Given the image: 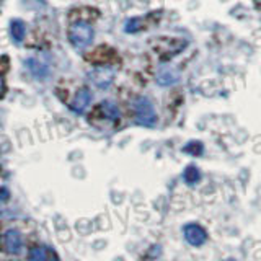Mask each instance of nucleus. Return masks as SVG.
<instances>
[{"instance_id":"3","label":"nucleus","mask_w":261,"mask_h":261,"mask_svg":"<svg viewBox=\"0 0 261 261\" xmlns=\"http://www.w3.org/2000/svg\"><path fill=\"white\" fill-rule=\"evenodd\" d=\"M185 240L191 245V247H201L207 240V232L199 224H188L183 227Z\"/></svg>"},{"instance_id":"12","label":"nucleus","mask_w":261,"mask_h":261,"mask_svg":"<svg viewBox=\"0 0 261 261\" xmlns=\"http://www.w3.org/2000/svg\"><path fill=\"white\" fill-rule=\"evenodd\" d=\"M30 261H47L46 250L43 247H36L30 251Z\"/></svg>"},{"instance_id":"7","label":"nucleus","mask_w":261,"mask_h":261,"mask_svg":"<svg viewBox=\"0 0 261 261\" xmlns=\"http://www.w3.org/2000/svg\"><path fill=\"white\" fill-rule=\"evenodd\" d=\"M92 101V92L88 88H80L72 100V110L75 113H82L87 110V106Z\"/></svg>"},{"instance_id":"9","label":"nucleus","mask_w":261,"mask_h":261,"mask_svg":"<svg viewBox=\"0 0 261 261\" xmlns=\"http://www.w3.org/2000/svg\"><path fill=\"white\" fill-rule=\"evenodd\" d=\"M10 35H12V39L15 41L16 44H20L21 41L24 39V35H27V27H24V23L21 20H13L12 21Z\"/></svg>"},{"instance_id":"17","label":"nucleus","mask_w":261,"mask_h":261,"mask_svg":"<svg viewBox=\"0 0 261 261\" xmlns=\"http://www.w3.org/2000/svg\"><path fill=\"white\" fill-rule=\"evenodd\" d=\"M225 261H237V259H233V258H228V259H225Z\"/></svg>"},{"instance_id":"10","label":"nucleus","mask_w":261,"mask_h":261,"mask_svg":"<svg viewBox=\"0 0 261 261\" xmlns=\"http://www.w3.org/2000/svg\"><path fill=\"white\" fill-rule=\"evenodd\" d=\"M183 178H185V181L188 185H196L201 179V171L198 170V167H194V165H190L186 170H185V173H183Z\"/></svg>"},{"instance_id":"1","label":"nucleus","mask_w":261,"mask_h":261,"mask_svg":"<svg viewBox=\"0 0 261 261\" xmlns=\"http://www.w3.org/2000/svg\"><path fill=\"white\" fill-rule=\"evenodd\" d=\"M93 36H95L93 28L85 21L73 23L70 27V30H69V39H70L72 46L77 47V49L88 46L93 41Z\"/></svg>"},{"instance_id":"5","label":"nucleus","mask_w":261,"mask_h":261,"mask_svg":"<svg viewBox=\"0 0 261 261\" xmlns=\"http://www.w3.org/2000/svg\"><path fill=\"white\" fill-rule=\"evenodd\" d=\"M4 245H5V250L8 253H12V255H16V253H20L21 248H23L21 233L18 230H15V228H10V230H7L5 235H4Z\"/></svg>"},{"instance_id":"18","label":"nucleus","mask_w":261,"mask_h":261,"mask_svg":"<svg viewBox=\"0 0 261 261\" xmlns=\"http://www.w3.org/2000/svg\"><path fill=\"white\" fill-rule=\"evenodd\" d=\"M47 261H57V259H56V258H53V259H47Z\"/></svg>"},{"instance_id":"6","label":"nucleus","mask_w":261,"mask_h":261,"mask_svg":"<svg viewBox=\"0 0 261 261\" xmlns=\"http://www.w3.org/2000/svg\"><path fill=\"white\" fill-rule=\"evenodd\" d=\"M179 80V72L171 67V65H165V67H160V70L157 72V82L163 87L173 85Z\"/></svg>"},{"instance_id":"14","label":"nucleus","mask_w":261,"mask_h":261,"mask_svg":"<svg viewBox=\"0 0 261 261\" xmlns=\"http://www.w3.org/2000/svg\"><path fill=\"white\" fill-rule=\"evenodd\" d=\"M139 28H141V20H139V18L129 20V21L126 23V27H124V30H126L127 33H134V31H137Z\"/></svg>"},{"instance_id":"8","label":"nucleus","mask_w":261,"mask_h":261,"mask_svg":"<svg viewBox=\"0 0 261 261\" xmlns=\"http://www.w3.org/2000/svg\"><path fill=\"white\" fill-rule=\"evenodd\" d=\"M27 67L30 69V72L33 73V77H36L39 80H44L49 77V70L47 67L43 64V62H39L36 59H28L27 61Z\"/></svg>"},{"instance_id":"11","label":"nucleus","mask_w":261,"mask_h":261,"mask_svg":"<svg viewBox=\"0 0 261 261\" xmlns=\"http://www.w3.org/2000/svg\"><path fill=\"white\" fill-rule=\"evenodd\" d=\"M101 113L105 114L106 118H110V119H116L119 116L118 106L114 105L113 101H103L101 103Z\"/></svg>"},{"instance_id":"2","label":"nucleus","mask_w":261,"mask_h":261,"mask_svg":"<svg viewBox=\"0 0 261 261\" xmlns=\"http://www.w3.org/2000/svg\"><path fill=\"white\" fill-rule=\"evenodd\" d=\"M134 116L136 122L144 127H152L157 122V113L153 105L147 98H137L134 103Z\"/></svg>"},{"instance_id":"15","label":"nucleus","mask_w":261,"mask_h":261,"mask_svg":"<svg viewBox=\"0 0 261 261\" xmlns=\"http://www.w3.org/2000/svg\"><path fill=\"white\" fill-rule=\"evenodd\" d=\"M8 196H10V193H8L7 188H2V186H0V202L7 201V199H8Z\"/></svg>"},{"instance_id":"19","label":"nucleus","mask_w":261,"mask_h":261,"mask_svg":"<svg viewBox=\"0 0 261 261\" xmlns=\"http://www.w3.org/2000/svg\"><path fill=\"white\" fill-rule=\"evenodd\" d=\"M258 2H261V0H258Z\"/></svg>"},{"instance_id":"13","label":"nucleus","mask_w":261,"mask_h":261,"mask_svg":"<svg viewBox=\"0 0 261 261\" xmlns=\"http://www.w3.org/2000/svg\"><path fill=\"white\" fill-rule=\"evenodd\" d=\"M185 152L186 153H193V155H199L202 152V144L201 142H190L185 147Z\"/></svg>"},{"instance_id":"16","label":"nucleus","mask_w":261,"mask_h":261,"mask_svg":"<svg viewBox=\"0 0 261 261\" xmlns=\"http://www.w3.org/2000/svg\"><path fill=\"white\" fill-rule=\"evenodd\" d=\"M4 95H5V82L2 75H0V98H4Z\"/></svg>"},{"instance_id":"4","label":"nucleus","mask_w":261,"mask_h":261,"mask_svg":"<svg viewBox=\"0 0 261 261\" xmlns=\"http://www.w3.org/2000/svg\"><path fill=\"white\" fill-rule=\"evenodd\" d=\"M90 80L98 88H108L114 80V70L108 67H98L90 72Z\"/></svg>"}]
</instances>
